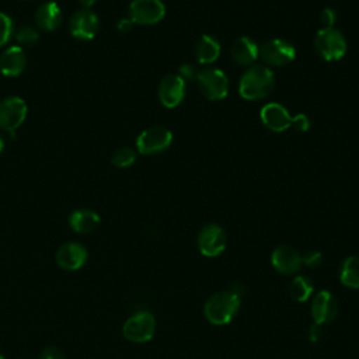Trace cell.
<instances>
[{
  "instance_id": "1",
  "label": "cell",
  "mask_w": 359,
  "mask_h": 359,
  "mask_svg": "<svg viewBox=\"0 0 359 359\" xmlns=\"http://www.w3.org/2000/svg\"><path fill=\"white\" fill-rule=\"evenodd\" d=\"M275 87V74L265 65L250 66L240 79L238 93L247 101H258L268 97Z\"/></svg>"
},
{
  "instance_id": "2",
  "label": "cell",
  "mask_w": 359,
  "mask_h": 359,
  "mask_svg": "<svg viewBox=\"0 0 359 359\" xmlns=\"http://www.w3.org/2000/svg\"><path fill=\"white\" fill-rule=\"evenodd\" d=\"M240 309V294L233 290L213 293L203 306L206 320L213 325L229 324Z\"/></svg>"
},
{
  "instance_id": "3",
  "label": "cell",
  "mask_w": 359,
  "mask_h": 359,
  "mask_svg": "<svg viewBox=\"0 0 359 359\" xmlns=\"http://www.w3.org/2000/svg\"><path fill=\"white\" fill-rule=\"evenodd\" d=\"M346 39L337 28H321L314 36L316 52L328 62L339 60L346 53Z\"/></svg>"
},
{
  "instance_id": "4",
  "label": "cell",
  "mask_w": 359,
  "mask_h": 359,
  "mask_svg": "<svg viewBox=\"0 0 359 359\" xmlns=\"http://www.w3.org/2000/svg\"><path fill=\"white\" fill-rule=\"evenodd\" d=\"M294 57H296L294 46L282 38L269 39L262 46H259L258 59H261L262 65L268 67L286 66L290 62H293Z\"/></svg>"
},
{
  "instance_id": "5",
  "label": "cell",
  "mask_w": 359,
  "mask_h": 359,
  "mask_svg": "<svg viewBox=\"0 0 359 359\" xmlns=\"http://www.w3.org/2000/svg\"><path fill=\"white\" fill-rule=\"evenodd\" d=\"M202 95L210 101H220L229 94V79L220 69H203L196 76Z\"/></svg>"
},
{
  "instance_id": "6",
  "label": "cell",
  "mask_w": 359,
  "mask_h": 359,
  "mask_svg": "<svg viewBox=\"0 0 359 359\" xmlns=\"http://www.w3.org/2000/svg\"><path fill=\"white\" fill-rule=\"evenodd\" d=\"M196 244L202 255L213 258L220 255L226 250L227 234L222 226L216 223H209L199 230Z\"/></svg>"
},
{
  "instance_id": "7",
  "label": "cell",
  "mask_w": 359,
  "mask_h": 359,
  "mask_svg": "<svg viewBox=\"0 0 359 359\" xmlns=\"http://www.w3.org/2000/svg\"><path fill=\"white\" fill-rule=\"evenodd\" d=\"M156 331V320L147 311H139L129 317L122 328L123 337L136 344L147 342L153 338Z\"/></svg>"
},
{
  "instance_id": "8",
  "label": "cell",
  "mask_w": 359,
  "mask_h": 359,
  "mask_svg": "<svg viewBox=\"0 0 359 359\" xmlns=\"http://www.w3.org/2000/svg\"><path fill=\"white\" fill-rule=\"evenodd\" d=\"M172 143V133L164 126H151L136 139V149L142 154H158Z\"/></svg>"
},
{
  "instance_id": "9",
  "label": "cell",
  "mask_w": 359,
  "mask_h": 359,
  "mask_svg": "<svg viewBox=\"0 0 359 359\" xmlns=\"http://www.w3.org/2000/svg\"><path fill=\"white\" fill-rule=\"evenodd\" d=\"M165 7L161 0H132L129 20L139 25H153L163 20Z\"/></svg>"
},
{
  "instance_id": "10",
  "label": "cell",
  "mask_w": 359,
  "mask_h": 359,
  "mask_svg": "<svg viewBox=\"0 0 359 359\" xmlns=\"http://www.w3.org/2000/svg\"><path fill=\"white\" fill-rule=\"evenodd\" d=\"M27 104L20 97H7L0 101V129L14 132L27 118Z\"/></svg>"
},
{
  "instance_id": "11",
  "label": "cell",
  "mask_w": 359,
  "mask_h": 359,
  "mask_svg": "<svg viewBox=\"0 0 359 359\" xmlns=\"http://www.w3.org/2000/svg\"><path fill=\"white\" fill-rule=\"evenodd\" d=\"M69 29L74 38L80 41H90L100 29V20L91 8H81L72 15Z\"/></svg>"
},
{
  "instance_id": "12",
  "label": "cell",
  "mask_w": 359,
  "mask_h": 359,
  "mask_svg": "<svg viewBox=\"0 0 359 359\" xmlns=\"http://www.w3.org/2000/svg\"><path fill=\"white\" fill-rule=\"evenodd\" d=\"M261 122L272 132H283L294 126V115L278 102H268L259 111Z\"/></svg>"
},
{
  "instance_id": "13",
  "label": "cell",
  "mask_w": 359,
  "mask_h": 359,
  "mask_svg": "<svg viewBox=\"0 0 359 359\" xmlns=\"http://www.w3.org/2000/svg\"><path fill=\"white\" fill-rule=\"evenodd\" d=\"M185 81L178 74H167L158 84V100L165 108L178 107L185 97Z\"/></svg>"
},
{
  "instance_id": "14",
  "label": "cell",
  "mask_w": 359,
  "mask_h": 359,
  "mask_svg": "<svg viewBox=\"0 0 359 359\" xmlns=\"http://www.w3.org/2000/svg\"><path fill=\"white\" fill-rule=\"evenodd\" d=\"M338 316V302L328 290H320L311 302V317L314 324L324 325L334 321Z\"/></svg>"
},
{
  "instance_id": "15",
  "label": "cell",
  "mask_w": 359,
  "mask_h": 359,
  "mask_svg": "<svg viewBox=\"0 0 359 359\" xmlns=\"http://www.w3.org/2000/svg\"><path fill=\"white\" fill-rule=\"evenodd\" d=\"M272 266L283 275H294L303 266L302 255L290 245H279L271 254Z\"/></svg>"
},
{
  "instance_id": "16",
  "label": "cell",
  "mask_w": 359,
  "mask_h": 359,
  "mask_svg": "<svg viewBox=\"0 0 359 359\" xmlns=\"http://www.w3.org/2000/svg\"><path fill=\"white\" fill-rule=\"evenodd\" d=\"M87 261V250L79 243H66L56 252V262L67 271L80 269Z\"/></svg>"
},
{
  "instance_id": "17",
  "label": "cell",
  "mask_w": 359,
  "mask_h": 359,
  "mask_svg": "<svg viewBox=\"0 0 359 359\" xmlns=\"http://www.w3.org/2000/svg\"><path fill=\"white\" fill-rule=\"evenodd\" d=\"M230 53L236 65L243 67H250L255 65V60L259 56V46L252 38L240 36L233 42Z\"/></svg>"
},
{
  "instance_id": "18",
  "label": "cell",
  "mask_w": 359,
  "mask_h": 359,
  "mask_svg": "<svg viewBox=\"0 0 359 359\" xmlns=\"http://www.w3.org/2000/svg\"><path fill=\"white\" fill-rule=\"evenodd\" d=\"M27 65V56L20 46H10L0 55V72L7 77L20 76Z\"/></svg>"
},
{
  "instance_id": "19",
  "label": "cell",
  "mask_w": 359,
  "mask_h": 359,
  "mask_svg": "<svg viewBox=\"0 0 359 359\" xmlns=\"http://www.w3.org/2000/svg\"><path fill=\"white\" fill-rule=\"evenodd\" d=\"M63 21V13L57 3L46 1L41 4L35 13L36 27L43 31H55Z\"/></svg>"
},
{
  "instance_id": "20",
  "label": "cell",
  "mask_w": 359,
  "mask_h": 359,
  "mask_svg": "<svg viewBox=\"0 0 359 359\" xmlns=\"http://www.w3.org/2000/svg\"><path fill=\"white\" fill-rule=\"evenodd\" d=\"M222 45L212 35H202L195 46V57L201 65H212L220 56Z\"/></svg>"
},
{
  "instance_id": "21",
  "label": "cell",
  "mask_w": 359,
  "mask_h": 359,
  "mask_svg": "<svg viewBox=\"0 0 359 359\" xmlns=\"http://www.w3.org/2000/svg\"><path fill=\"white\" fill-rule=\"evenodd\" d=\"M70 227L80 234L93 233L100 224V216L88 209L74 210L69 217Z\"/></svg>"
},
{
  "instance_id": "22",
  "label": "cell",
  "mask_w": 359,
  "mask_h": 359,
  "mask_svg": "<svg viewBox=\"0 0 359 359\" xmlns=\"http://www.w3.org/2000/svg\"><path fill=\"white\" fill-rule=\"evenodd\" d=\"M314 292V285L311 282L310 278L304 276V275H297L294 276L289 286H287V293L289 296L297 302V303H304L309 300V297L313 294Z\"/></svg>"
},
{
  "instance_id": "23",
  "label": "cell",
  "mask_w": 359,
  "mask_h": 359,
  "mask_svg": "<svg viewBox=\"0 0 359 359\" xmlns=\"http://www.w3.org/2000/svg\"><path fill=\"white\" fill-rule=\"evenodd\" d=\"M339 280L344 286L359 289V258L346 257L339 268Z\"/></svg>"
},
{
  "instance_id": "24",
  "label": "cell",
  "mask_w": 359,
  "mask_h": 359,
  "mask_svg": "<svg viewBox=\"0 0 359 359\" xmlns=\"http://www.w3.org/2000/svg\"><path fill=\"white\" fill-rule=\"evenodd\" d=\"M135 160H136V153L130 147H121V149L115 150L111 157L112 164L118 168H126V167L132 165L135 163Z\"/></svg>"
},
{
  "instance_id": "25",
  "label": "cell",
  "mask_w": 359,
  "mask_h": 359,
  "mask_svg": "<svg viewBox=\"0 0 359 359\" xmlns=\"http://www.w3.org/2000/svg\"><path fill=\"white\" fill-rule=\"evenodd\" d=\"M39 39V32L32 25H22L15 32V41L22 46H32Z\"/></svg>"
},
{
  "instance_id": "26",
  "label": "cell",
  "mask_w": 359,
  "mask_h": 359,
  "mask_svg": "<svg viewBox=\"0 0 359 359\" xmlns=\"http://www.w3.org/2000/svg\"><path fill=\"white\" fill-rule=\"evenodd\" d=\"M13 32H14V25L11 18L7 14L0 13V46L6 45L10 41V38L13 36Z\"/></svg>"
},
{
  "instance_id": "27",
  "label": "cell",
  "mask_w": 359,
  "mask_h": 359,
  "mask_svg": "<svg viewBox=\"0 0 359 359\" xmlns=\"http://www.w3.org/2000/svg\"><path fill=\"white\" fill-rule=\"evenodd\" d=\"M302 262L309 268H318L323 262V254L317 250H310L302 255Z\"/></svg>"
},
{
  "instance_id": "28",
  "label": "cell",
  "mask_w": 359,
  "mask_h": 359,
  "mask_svg": "<svg viewBox=\"0 0 359 359\" xmlns=\"http://www.w3.org/2000/svg\"><path fill=\"white\" fill-rule=\"evenodd\" d=\"M337 20H338V14L334 8L327 7L320 13V21L324 25L323 28H332L335 25Z\"/></svg>"
},
{
  "instance_id": "29",
  "label": "cell",
  "mask_w": 359,
  "mask_h": 359,
  "mask_svg": "<svg viewBox=\"0 0 359 359\" xmlns=\"http://www.w3.org/2000/svg\"><path fill=\"white\" fill-rule=\"evenodd\" d=\"M198 70H196V67L194 66V65H191V63H182L181 66H180V77L184 80V81H189V80H196V76H198Z\"/></svg>"
},
{
  "instance_id": "30",
  "label": "cell",
  "mask_w": 359,
  "mask_h": 359,
  "mask_svg": "<svg viewBox=\"0 0 359 359\" xmlns=\"http://www.w3.org/2000/svg\"><path fill=\"white\" fill-rule=\"evenodd\" d=\"M296 130H300V132H306L309 130L310 128V119L307 115L304 114H297L294 115V126H293Z\"/></svg>"
},
{
  "instance_id": "31",
  "label": "cell",
  "mask_w": 359,
  "mask_h": 359,
  "mask_svg": "<svg viewBox=\"0 0 359 359\" xmlns=\"http://www.w3.org/2000/svg\"><path fill=\"white\" fill-rule=\"evenodd\" d=\"M39 359H65V356L60 349H57L55 346H48L41 352Z\"/></svg>"
},
{
  "instance_id": "32",
  "label": "cell",
  "mask_w": 359,
  "mask_h": 359,
  "mask_svg": "<svg viewBox=\"0 0 359 359\" xmlns=\"http://www.w3.org/2000/svg\"><path fill=\"white\" fill-rule=\"evenodd\" d=\"M132 24H133V22H132L129 18H121V20L118 21V24H116V28H118V31H119V32L126 34V32H129V31H130Z\"/></svg>"
},
{
  "instance_id": "33",
  "label": "cell",
  "mask_w": 359,
  "mask_h": 359,
  "mask_svg": "<svg viewBox=\"0 0 359 359\" xmlns=\"http://www.w3.org/2000/svg\"><path fill=\"white\" fill-rule=\"evenodd\" d=\"M320 337H321V325L313 324L309 328V339L310 341H317V339H320Z\"/></svg>"
},
{
  "instance_id": "34",
  "label": "cell",
  "mask_w": 359,
  "mask_h": 359,
  "mask_svg": "<svg viewBox=\"0 0 359 359\" xmlns=\"http://www.w3.org/2000/svg\"><path fill=\"white\" fill-rule=\"evenodd\" d=\"M80 1V4L84 7V8H90L97 0H79Z\"/></svg>"
},
{
  "instance_id": "35",
  "label": "cell",
  "mask_w": 359,
  "mask_h": 359,
  "mask_svg": "<svg viewBox=\"0 0 359 359\" xmlns=\"http://www.w3.org/2000/svg\"><path fill=\"white\" fill-rule=\"evenodd\" d=\"M3 149H4V140H3V137L0 136V154H1V151H3Z\"/></svg>"
},
{
  "instance_id": "36",
  "label": "cell",
  "mask_w": 359,
  "mask_h": 359,
  "mask_svg": "<svg viewBox=\"0 0 359 359\" xmlns=\"http://www.w3.org/2000/svg\"><path fill=\"white\" fill-rule=\"evenodd\" d=\"M0 359H6V358H4V356H3V355H0Z\"/></svg>"
}]
</instances>
